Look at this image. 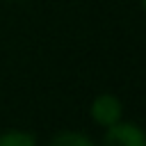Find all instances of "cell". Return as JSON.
I'll use <instances>...</instances> for the list:
<instances>
[{
	"label": "cell",
	"mask_w": 146,
	"mask_h": 146,
	"mask_svg": "<svg viewBox=\"0 0 146 146\" xmlns=\"http://www.w3.org/2000/svg\"><path fill=\"white\" fill-rule=\"evenodd\" d=\"M89 114H91V119H94L98 125L110 128V125H114V123L121 121V116H123V105H121V100H119L114 94H100V96L94 98V103H91V107H89Z\"/></svg>",
	"instance_id": "cell-2"
},
{
	"label": "cell",
	"mask_w": 146,
	"mask_h": 146,
	"mask_svg": "<svg viewBox=\"0 0 146 146\" xmlns=\"http://www.w3.org/2000/svg\"><path fill=\"white\" fill-rule=\"evenodd\" d=\"M141 7H144V9H146V0H141Z\"/></svg>",
	"instance_id": "cell-5"
},
{
	"label": "cell",
	"mask_w": 146,
	"mask_h": 146,
	"mask_svg": "<svg viewBox=\"0 0 146 146\" xmlns=\"http://www.w3.org/2000/svg\"><path fill=\"white\" fill-rule=\"evenodd\" d=\"M48 146H94V141L82 132H59Z\"/></svg>",
	"instance_id": "cell-3"
},
{
	"label": "cell",
	"mask_w": 146,
	"mask_h": 146,
	"mask_svg": "<svg viewBox=\"0 0 146 146\" xmlns=\"http://www.w3.org/2000/svg\"><path fill=\"white\" fill-rule=\"evenodd\" d=\"M100 146H146V132L130 121H119L107 128Z\"/></svg>",
	"instance_id": "cell-1"
},
{
	"label": "cell",
	"mask_w": 146,
	"mask_h": 146,
	"mask_svg": "<svg viewBox=\"0 0 146 146\" xmlns=\"http://www.w3.org/2000/svg\"><path fill=\"white\" fill-rule=\"evenodd\" d=\"M0 146H36L34 135L23 132V130H11L0 135Z\"/></svg>",
	"instance_id": "cell-4"
}]
</instances>
